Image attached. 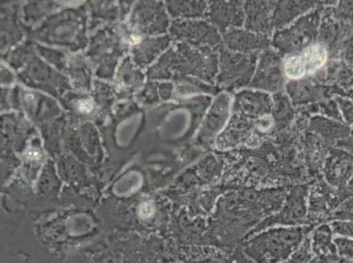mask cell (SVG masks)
<instances>
[{
	"instance_id": "44dd1931",
	"label": "cell",
	"mask_w": 353,
	"mask_h": 263,
	"mask_svg": "<svg viewBox=\"0 0 353 263\" xmlns=\"http://www.w3.org/2000/svg\"><path fill=\"white\" fill-rule=\"evenodd\" d=\"M329 223L332 227L334 235L353 239V221L335 220Z\"/></svg>"
},
{
	"instance_id": "7c38bea8",
	"label": "cell",
	"mask_w": 353,
	"mask_h": 263,
	"mask_svg": "<svg viewBox=\"0 0 353 263\" xmlns=\"http://www.w3.org/2000/svg\"><path fill=\"white\" fill-rule=\"evenodd\" d=\"M224 41L230 50L242 54H252L253 51L265 49L269 44L265 35L236 30L228 31L224 34Z\"/></svg>"
},
{
	"instance_id": "52a82bcc",
	"label": "cell",
	"mask_w": 353,
	"mask_h": 263,
	"mask_svg": "<svg viewBox=\"0 0 353 263\" xmlns=\"http://www.w3.org/2000/svg\"><path fill=\"white\" fill-rule=\"evenodd\" d=\"M232 98L227 93H221L214 99L208 111L201 132V140L205 145H211L221 134L230 117Z\"/></svg>"
},
{
	"instance_id": "3957f363",
	"label": "cell",
	"mask_w": 353,
	"mask_h": 263,
	"mask_svg": "<svg viewBox=\"0 0 353 263\" xmlns=\"http://www.w3.org/2000/svg\"><path fill=\"white\" fill-rule=\"evenodd\" d=\"M309 193L310 190L306 185L294 186L288 192L280 210L263 220L254 229L250 231L247 237L271 227H303L310 224Z\"/></svg>"
},
{
	"instance_id": "30bf717a",
	"label": "cell",
	"mask_w": 353,
	"mask_h": 263,
	"mask_svg": "<svg viewBox=\"0 0 353 263\" xmlns=\"http://www.w3.org/2000/svg\"><path fill=\"white\" fill-rule=\"evenodd\" d=\"M208 18L221 31L228 32L242 25L245 14L240 2H214L208 10Z\"/></svg>"
},
{
	"instance_id": "5bb4252c",
	"label": "cell",
	"mask_w": 353,
	"mask_h": 263,
	"mask_svg": "<svg viewBox=\"0 0 353 263\" xmlns=\"http://www.w3.org/2000/svg\"><path fill=\"white\" fill-rule=\"evenodd\" d=\"M287 88L288 94L295 104L316 101L323 95L322 88L307 81H293L288 83Z\"/></svg>"
},
{
	"instance_id": "4fadbf2b",
	"label": "cell",
	"mask_w": 353,
	"mask_h": 263,
	"mask_svg": "<svg viewBox=\"0 0 353 263\" xmlns=\"http://www.w3.org/2000/svg\"><path fill=\"white\" fill-rule=\"evenodd\" d=\"M313 2H280L275 4L272 14V27L282 28L297 16L313 8Z\"/></svg>"
},
{
	"instance_id": "2e32d148",
	"label": "cell",
	"mask_w": 353,
	"mask_h": 263,
	"mask_svg": "<svg viewBox=\"0 0 353 263\" xmlns=\"http://www.w3.org/2000/svg\"><path fill=\"white\" fill-rule=\"evenodd\" d=\"M283 70L285 75L292 81H297V79L303 78L307 73L301 54H291L288 56L283 63Z\"/></svg>"
},
{
	"instance_id": "277c9868",
	"label": "cell",
	"mask_w": 353,
	"mask_h": 263,
	"mask_svg": "<svg viewBox=\"0 0 353 263\" xmlns=\"http://www.w3.org/2000/svg\"><path fill=\"white\" fill-rule=\"evenodd\" d=\"M320 12L301 17L294 25L274 34L272 44L284 54H294L312 45L319 34Z\"/></svg>"
},
{
	"instance_id": "6da1fadb",
	"label": "cell",
	"mask_w": 353,
	"mask_h": 263,
	"mask_svg": "<svg viewBox=\"0 0 353 263\" xmlns=\"http://www.w3.org/2000/svg\"><path fill=\"white\" fill-rule=\"evenodd\" d=\"M285 189L229 192L217 200L213 213L214 242L227 246L242 243L265 218L280 210L287 197Z\"/></svg>"
},
{
	"instance_id": "9a60e30c",
	"label": "cell",
	"mask_w": 353,
	"mask_h": 263,
	"mask_svg": "<svg viewBox=\"0 0 353 263\" xmlns=\"http://www.w3.org/2000/svg\"><path fill=\"white\" fill-rule=\"evenodd\" d=\"M303 56L307 74H314L322 69L328 59L325 45L316 43L310 45L301 53Z\"/></svg>"
},
{
	"instance_id": "e0dca14e",
	"label": "cell",
	"mask_w": 353,
	"mask_h": 263,
	"mask_svg": "<svg viewBox=\"0 0 353 263\" xmlns=\"http://www.w3.org/2000/svg\"><path fill=\"white\" fill-rule=\"evenodd\" d=\"M274 99L275 120L277 122L279 127H284L290 123L292 117H293V112H292L290 101L282 94L275 96Z\"/></svg>"
},
{
	"instance_id": "9c48e42d",
	"label": "cell",
	"mask_w": 353,
	"mask_h": 263,
	"mask_svg": "<svg viewBox=\"0 0 353 263\" xmlns=\"http://www.w3.org/2000/svg\"><path fill=\"white\" fill-rule=\"evenodd\" d=\"M274 108L270 97L265 93L243 92L236 95L233 110L235 114L245 118H262L269 117Z\"/></svg>"
},
{
	"instance_id": "ba28073f",
	"label": "cell",
	"mask_w": 353,
	"mask_h": 263,
	"mask_svg": "<svg viewBox=\"0 0 353 263\" xmlns=\"http://www.w3.org/2000/svg\"><path fill=\"white\" fill-rule=\"evenodd\" d=\"M311 251L316 263H334L340 256L334 243V233L329 222L314 227L310 234Z\"/></svg>"
},
{
	"instance_id": "7402d4cb",
	"label": "cell",
	"mask_w": 353,
	"mask_h": 263,
	"mask_svg": "<svg viewBox=\"0 0 353 263\" xmlns=\"http://www.w3.org/2000/svg\"><path fill=\"white\" fill-rule=\"evenodd\" d=\"M334 263H353V260H348V259H345V258L339 257Z\"/></svg>"
},
{
	"instance_id": "ac0fdd59",
	"label": "cell",
	"mask_w": 353,
	"mask_h": 263,
	"mask_svg": "<svg viewBox=\"0 0 353 263\" xmlns=\"http://www.w3.org/2000/svg\"><path fill=\"white\" fill-rule=\"evenodd\" d=\"M314 259L311 251L310 236L305 240L303 246L291 256L290 259L282 263H310Z\"/></svg>"
},
{
	"instance_id": "7a4b0ae2",
	"label": "cell",
	"mask_w": 353,
	"mask_h": 263,
	"mask_svg": "<svg viewBox=\"0 0 353 263\" xmlns=\"http://www.w3.org/2000/svg\"><path fill=\"white\" fill-rule=\"evenodd\" d=\"M316 226L271 227L247 237L241 250L254 263H282L303 246Z\"/></svg>"
},
{
	"instance_id": "8992f818",
	"label": "cell",
	"mask_w": 353,
	"mask_h": 263,
	"mask_svg": "<svg viewBox=\"0 0 353 263\" xmlns=\"http://www.w3.org/2000/svg\"><path fill=\"white\" fill-rule=\"evenodd\" d=\"M284 85L283 63L272 51H265L260 57L258 69L250 86L271 92L281 91Z\"/></svg>"
},
{
	"instance_id": "ffe728a7",
	"label": "cell",
	"mask_w": 353,
	"mask_h": 263,
	"mask_svg": "<svg viewBox=\"0 0 353 263\" xmlns=\"http://www.w3.org/2000/svg\"><path fill=\"white\" fill-rule=\"evenodd\" d=\"M353 221V200L345 202L330 215L328 222L332 221Z\"/></svg>"
},
{
	"instance_id": "5b68a950",
	"label": "cell",
	"mask_w": 353,
	"mask_h": 263,
	"mask_svg": "<svg viewBox=\"0 0 353 263\" xmlns=\"http://www.w3.org/2000/svg\"><path fill=\"white\" fill-rule=\"evenodd\" d=\"M256 54L223 51L220 57L218 83L223 88H239L248 85L255 72Z\"/></svg>"
},
{
	"instance_id": "8fae6325",
	"label": "cell",
	"mask_w": 353,
	"mask_h": 263,
	"mask_svg": "<svg viewBox=\"0 0 353 263\" xmlns=\"http://www.w3.org/2000/svg\"><path fill=\"white\" fill-rule=\"evenodd\" d=\"M274 6L271 2H247L245 6L247 30L261 35L270 33Z\"/></svg>"
},
{
	"instance_id": "d6986e66",
	"label": "cell",
	"mask_w": 353,
	"mask_h": 263,
	"mask_svg": "<svg viewBox=\"0 0 353 263\" xmlns=\"http://www.w3.org/2000/svg\"><path fill=\"white\" fill-rule=\"evenodd\" d=\"M334 243L340 257L353 260V239L348 237H334Z\"/></svg>"
}]
</instances>
